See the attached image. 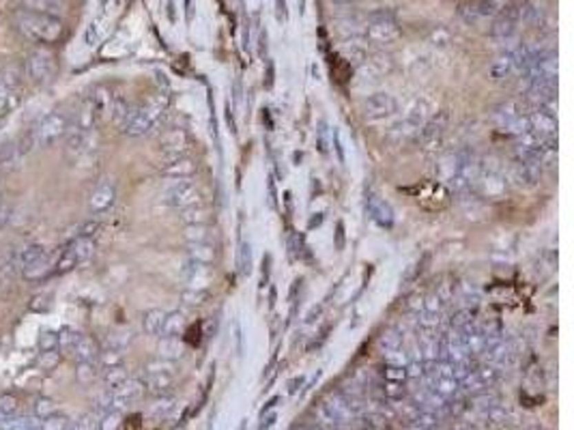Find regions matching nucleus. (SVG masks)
Listing matches in <instances>:
<instances>
[{
	"label": "nucleus",
	"instance_id": "1",
	"mask_svg": "<svg viewBox=\"0 0 574 430\" xmlns=\"http://www.w3.org/2000/svg\"><path fill=\"white\" fill-rule=\"evenodd\" d=\"M13 22H15L17 30L26 34L30 41L54 43V41H59V37L63 34V22L59 17L34 13L28 9H17L13 13Z\"/></svg>",
	"mask_w": 574,
	"mask_h": 430
},
{
	"label": "nucleus",
	"instance_id": "2",
	"mask_svg": "<svg viewBox=\"0 0 574 430\" xmlns=\"http://www.w3.org/2000/svg\"><path fill=\"white\" fill-rule=\"evenodd\" d=\"M95 254V241L93 237H76V239H71L65 249L61 252L59 260L52 265V276H63V274H69V272H74V269L78 267V263H86L88 258H91Z\"/></svg>",
	"mask_w": 574,
	"mask_h": 430
},
{
	"label": "nucleus",
	"instance_id": "3",
	"mask_svg": "<svg viewBox=\"0 0 574 430\" xmlns=\"http://www.w3.org/2000/svg\"><path fill=\"white\" fill-rule=\"evenodd\" d=\"M164 203L172 209H189L196 205H203V192L192 178H174L164 192Z\"/></svg>",
	"mask_w": 574,
	"mask_h": 430
},
{
	"label": "nucleus",
	"instance_id": "4",
	"mask_svg": "<svg viewBox=\"0 0 574 430\" xmlns=\"http://www.w3.org/2000/svg\"><path fill=\"white\" fill-rule=\"evenodd\" d=\"M400 37V26L391 13H372L366 26V39L374 45H389Z\"/></svg>",
	"mask_w": 574,
	"mask_h": 430
},
{
	"label": "nucleus",
	"instance_id": "5",
	"mask_svg": "<svg viewBox=\"0 0 574 430\" xmlns=\"http://www.w3.org/2000/svg\"><path fill=\"white\" fill-rule=\"evenodd\" d=\"M34 132V140H37L39 147H52L54 142H59L67 132H69V119L65 112H48L37 125L32 127Z\"/></svg>",
	"mask_w": 574,
	"mask_h": 430
},
{
	"label": "nucleus",
	"instance_id": "6",
	"mask_svg": "<svg viewBox=\"0 0 574 430\" xmlns=\"http://www.w3.org/2000/svg\"><path fill=\"white\" fill-rule=\"evenodd\" d=\"M495 123L499 130H504L512 136H521L523 132L529 130V121L527 114L523 112V105L518 101H506L495 108Z\"/></svg>",
	"mask_w": 574,
	"mask_h": 430
},
{
	"label": "nucleus",
	"instance_id": "7",
	"mask_svg": "<svg viewBox=\"0 0 574 430\" xmlns=\"http://www.w3.org/2000/svg\"><path fill=\"white\" fill-rule=\"evenodd\" d=\"M145 389H149L155 396H164L166 391L174 385V364L168 360H157L147 366V379Z\"/></svg>",
	"mask_w": 574,
	"mask_h": 430
},
{
	"label": "nucleus",
	"instance_id": "8",
	"mask_svg": "<svg viewBox=\"0 0 574 430\" xmlns=\"http://www.w3.org/2000/svg\"><path fill=\"white\" fill-rule=\"evenodd\" d=\"M24 74L32 84H45L54 74V59L45 50H34L24 63Z\"/></svg>",
	"mask_w": 574,
	"mask_h": 430
},
{
	"label": "nucleus",
	"instance_id": "9",
	"mask_svg": "<svg viewBox=\"0 0 574 430\" xmlns=\"http://www.w3.org/2000/svg\"><path fill=\"white\" fill-rule=\"evenodd\" d=\"M189 145H192V142H189L187 132L185 130H178V127L164 132V134L159 136V140H157L159 153L164 155V157H168V159L183 157L189 151Z\"/></svg>",
	"mask_w": 574,
	"mask_h": 430
},
{
	"label": "nucleus",
	"instance_id": "10",
	"mask_svg": "<svg viewBox=\"0 0 574 430\" xmlns=\"http://www.w3.org/2000/svg\"><path fill=\"white\" fill-rule=\"evenodd\" d=\"M398 110V101L389 93H372L364 99V114L368 119H385Z\"/></svg>",
	"mask_w": 574,
	"mask_h": 430
},
{
	"label": "nucleus",
	"instance_id": "11",
	"mask_svg": "<svg viewBox=\"0 0 574 430\" xmlns=\"http://www.w3.org/2000/svg\"><path fill=\"white\" fill-rule=\"evenodd\" d=\"M527 121H529V130L537 138L542 140L557 138V119H555V114L542 110V108H533V112L527 114Z\"/></svg>",
	"mask_w": 574,
	"mask_h": 430
},
{
	"label": "nucleus",
	"instance_id": "12",
	"mask_svg": "<svg viewBox=\"0 0 574 430\" xmlns=\"http://www.w3.org/2000/svg\"><path fill=\"white\" fill-rule=\"evenodd\" d=\"M114 201H116V187H114L112 181H107L105 178L103 183H99L93 190L91 198H88V207H91L93 213H103L114 205Z\"/></svg>",
	"mask_w": 574,
	"mask_h": 430
},
{
	"label": "nucleus",
	"instance_id": "13",
	"mask_svg": "<svg viewBox=\"0 0 574 430\" xmlns=\"http://www.w3.org/2000/svg\"><path fill=\"white\" fill-rule=\"evenodd\" d=\"M181 278L189 284V289L205 291V286L211 282V272H209L207 265H201V263L187 258V263L181 269Z\"/></svg>",
	"mask_w": 574,
	"mask_h": 430
},
{
	"label": "nucleus",
	"instance_id": "14",
	"mask_svg": "<svg viewBox=\"0 0 574 430\" xmlns=\"http://www.w3.org/2000/svg\"><path fill=\"white\" fill-rule=\"evenodd\" d=\"M196 172H198V164L187 159L185 155L176 157V159H168V164L161 166V174L168 178H192Z\"/></svg>",
	"mask_w": 574,
	"mask_h": 430
},
{
	"label": "nucleus",
	"instance_id": "15",
	"mask_svg": "<svg viewBox=\"0 0 574 430\" xmlns=\"http://www.w3.org/2000/svg\"><path fill=\"white\" fill-rule=\"evenodd\" d=\"M516 28H518V13L514 9H508L495 20V24L491 26V34L495 39L506 41V39L514 37Z\"/></svg>",
	"mask_w": 574,
	"mask_h": 430
},
{
	"label": "nucleus",
	"instance_id": "16",
	"mask_svg": "<svg viewBox=\"0 0 574 430\" xmlns=\"http://www.w3.org/2000/svg\"><path fill=\"white\" fill-rule=\"evenodd\" d=\"M516 74V59H514V52H504L499 54V57L491 63L489 67V76L495 82H504L508 78H512Z\"/></svg>",
	"mask_w": 574,
	"mask_h": 430
},
{
	"label": "nucleus",
	"instance_id": "17",
	"mask_svg": "<svg viewBox=\"0 0 574 430\" xmlns=\"http://www.w3.org/2000/svg\"><path fill=\"white\" fill-rule=\"evenodd\" d=\"M99 353H101V349L91 336H80L74 351H71V355H74L78 362H97Z\"/></svg>",
	"mask_w": 574,
	"mask_h": 430
},
{
	"label": "nucleus",
	"instance_id": "18",
	"mask_svg": "<svg viewBox=\"0 0 574 430\" xmlns=\"http://www.w3.org/2000/svg\"><path fill=\"white\" fill-rule=\"evenodd\" d=\"M22 7L34 13H43V15H52V17H59L65 13V5L63 0H22Z\"/></svg>",
	"mask_w": 574,
	"mask_h": 430
},
{
	"label": "nucleus",
	"instance_id": "19",
	"mask_svg": "<svg viewBox=\"0 0 574 430\" xmlns=\"http://www.w3.org/2000/svg\"><path fill=\"white\" fill-rule=\"evenodd\" d=\"M368 211L372 215V220L379 226L391 228V224H393V211H391V207L387 203L379 201L376 196H370V198H368Z\"/></svg>",
	"mask_w": 574,
	"mask_h": 430
},
{
	"label": "nucleus",
	"instance_id": "20",
	"mask_svg": "<svg viewBox=\"0 0 574 430\" xmlns=\"http://www.w3.org/2000/svg\"><path fill=\"white\" fill-rule=\"evenodd\" d=\"M445 127H447V114H441L439 119L426 123L424 127L420 130V140L424 142V145H435V142L441 140Z\"/></svg>",
	"mask_w": 574,
	"mask_h": 430
},
{
	"label": "nucleus",
	"instance_id": "21",
	"mask_svg": "<svg viewBox=\"0 0 574 430\" xmlns=\"http://www.w3.org/2000/svg\"><path fill=\"white\" fill-rule=\"evenodd\" d=\"M132 112H134L132 103H130L127 99H125V97H119V95H114V99H112V105H110V119H112V123L116 125L119 130H123V127H125V123L130 121Z\"/></svg>",
	"mask_w": 574,
	"mask_h": 430
},
{
	"label": "nucleus",
	"instance_id": "22",
	"mask_svg": "<svg viewBox=\"0 0 574 430\" xmlns=\"http://www.w3.org/2000/svg\"><path fill=\"white\" fill-rule=\"evenodd\" d=\"M185 329V314L183 312H166V318H164V325H161V338H176V336H181Z\"/></svg>",
	"mask_w": 574,
	"mask_h": 430
},
{
	"label": "nucleus",
	"instance_id": "23",
	"mask_svg": "<svg viewBox=\"0 0 574 430\" xmlns=\"http://www.w3.org/2000/svg\"><path fill=\"white\" fill-rule=\"evenodd\" d=\"M112 99H114V95H112L110 88H107V86H97V88H93V95H91V99H88V103H91L95 114L101 116L103 112H110Z\"/></svg>",
	"mask_w": 574,
	"mask_h": 430
},
{
	"label": "nucleus",
	"instance_id": "24",
	"mask_svg": "<svg viewBox=\"0 0 574 430\" xmlns=\"http://www.w3.org/2000/svg\"><path fill=\"white\" fill-rule=\"evenodd\" d=\"M0 430H41V420L34 416L26 418H0Z\"/></svg>",
	"mask_w": 574,
	"mask_h": 430
},
{
	"label": "nucleus",
	"instance_id": "25",
	"mask_svg": "<svg viewBox=\"0 0 574 430\" xmlns=\"http://www.w3.org/2000/svg\"><path fill=\"white\" fill-rule=\"evenodd\" d=\"M164 318H166L164 310L153 308V310L145 312V316H142V329H145L149 336H159L161 334V325H164Z\"/></svg>",
	"mask_w": 574,
	"mask_h": 430
},
{
	"label": "nucleus",
	"instance_id": "26",
	"mask_svg": "<svg viewBox=\"0 0 574 430\" xmlns=\"http://www.w3.org/2000/svg\"><path fill=\"white\" fill-rule=\"evenodd\" d=\"M50 274H52V263H50V256H48V254H45L43 258L34 260V263H30L28 267L22 269V276H24L26 280H43V278L50 276Z\"/></svg>",
	"mask_w": 574,
	"mask_h": 430
},
{
	"label": "nucleus",
	"instance_id": "27",
	"mask_svg": "<svg viewBox=\"0 0 574 430\" xmlns=\"http://www.w3.org/2000/svg\"><path fill=\"white\" fill-rule=\"evenodd\" d=\"M101 379H103V383H105L107 387L114 389V387H119L123 381H127L130 374H127V370H125L123 364H116V366L103 368V370H101Z\"/></svg>",
	"mask_w": 574,
	"mask_h": 430
},
{
	"label": "nucleus",
	"instance_id": "28",
	"mask_svg": "<svg viewBox=\"0 0 574 430\" xmlns=\"http://www.w3.org/2000/svg\"><path fill=\"white\" fill-rule=\"evenodd\" d=\"M189 258L201 265H211L215 260V249L211 243H189Z\"/></svg>",
	"mask_w": 574,
	"mask_h": 430
},
{
	"label": "nucleus",
	"instance_id": "29",
	"mask_svg": "<svg viewBox=\"0 0 574 430\" xmlns=\"http://www.w3.org/2000/svg\"><path fill=\"white\" fill-rule=\"evenodd\" d=\"M185 239L189 243H211L213 230L207 224H189L185 228Z\"/></svg>",
	"mask_w": 574,
	"mask_h": 430
},
{
	"label": "nucleus",
	"instance_id": "30",
	"mask_svg": "<svg viewBox=\"0 0 574 430\" xmlns=\"http://www.w3.org/2000/svg\"><path fill=\"white\" fill-rule=\"evenodd\" d=\"M0 80H3V84L9 88L11 93H17L20 91V86H22V71L17 69V67H5L3 71H0Z\"/></svg>",
	"mask_w": 574,
	"mask_h": 430
},
{
	"label": "nucleus",
	"instance_id": "31",
	"mask_svg": "<svg viewBox=\"0 0 574 430\" xmlns=\"http://www.w3.org/2000/svg\"><path fill=\"white\" fill-rule=\"evenodd\" d=\"M45 254H48V249H45L43 245H39V243H34V245L24 247L22 252L17 254V260H20V269L28 267V265H30V263H34V260L43 258Z\"/></svg>",
	"mask_w": 574,
	"mask_h": 430
},
{
	"label": "nucleus",
	"instance_id": "32",
	"mask_svg": "<svg viewBox=\"0 0 574 430\" xmlns=\"http://www.w3.org/2000/svg\"><path fill=\"white\" fill-rule=\"evenodd\" d=\"M181 351H183V347H181V342H178L176 338H164V340L159 342V355H161V360L172 362V360H176V357H181Z\"/></svg>",
	"mask_w": 574,
	"mask_h": 430
},
{
	"label": "nucleus",
	"instance_id": "33",
	"mask_svg": "<svg viewBox=\"0 0 574 430\" xmlns=\"http://www.w3.org/2000/svg\"><path fill=\"white\" fill-rule=\"evenodd\" d=\"M80 336H82L80 331L71 329V327L61 329V331H59V351L71 355V351H74V347H76V342L80 340Z\"/></svg>",
	"mask_w": 574,
	"mask_h": 430
},
{
	"label": "nucleus",
	"instance_id": "34",
	"mask_svg": "<svg viewBox=\"0 0 574 430\" xmlns=\"http://www.w3.org/2000/svg\"><path fill=\"white\" fill-rule=\"evenodd\" d=\"M207 220H209V213L203 209V205L183 209V213H181V222H185L187 226L189 224H207Z\"/></svg>",
	"mask_w": 574,
	"mask_h": 430
},
{
	"label": "nucleus",
	"instance_id": "35",
	"mask_svg": "<svg viewBox=\"0 0 574 430\" xmlns=\"http://www.w3.org/2000/svg\"><path fill=\"white\" fill-rule=\"evenodd\" d=\"M97 362H78V370H76V376H78V381L82 385L86 383H93L97 379Z\"/></svg>",
	"mask_w": 574,
	"mask_h": 430
},
{
	"label": "nucleus",
	"instance_id": "36",
	"mask_svg": "<svg viewBox=\"0 0 574 430\" xmlns=\"http://www.w3.org/2000/svg\"><path fill=\"white\" fill-rule=\"evenodd\" d=\"M443 306H445V301L439 297V293H430L424 297V310L422 314L426 316H439L443 312Z\"/></svg>",
	"mask_w": 574,
	"mask_h": 430
},
{
	"label": "nucleus",
	"instance_id": "37",
	"mask_svg": "<svg viewBox=\"0 0 574 430\" xmlns=\"http://www.w3.org/2000/svg\"><path fill=\"white\" fill-rule=\"evenodd\" d=\"M17 409H20V400H17V396H13V393H9V391L0 393V416L11 418V416L17 413Z\"/></svg>",
	"mask_w": 574,
	"mask_h": 430
},
{
	"label": "nucleus",
	"instance_id": "38",
	"mask_svg": "<svg viewBox=\"0 0 574 430\" xmlns=\"http://www.w3.org/2000/svg\"><path fill=\"white\" fill-rule=\"evenodd\" d=\"M181 299H183V303H185L187 308H201V306H205V303H207L209 293L201 291V289H189V291H185L181 295Z\"/></svg>",
	"mask_w": 574,
	"mask_h": 430
},
{
	"label": "nucleus",
	"instance_id": "39",
	"mask_svg": "<svg viewBox=\"0 0 574 430\" xmlns=\"http://www.w3.org/2000/svg\"><path fill=\"white\" fill-rule=\"evenodd\" d=\"M57 405H54V400L52 398H37L32 402V413H34V418H39V420H45V418H50L52 413H57Z\"/></svg>",
	"mask_w": 574,
	"mask_h": 430
},
{
	"label": "nucleus",
	"instance_id": "40",
	"mask_svg": "<svg viewBox=\"0 0 574 430\" xmlns=\"http://www.w3.org/2000/svg\"><path fill=\"white\" fill-rule=\"evenodd\" d=\"M17 101H20V95L11 93L9 88L3 84V80H0V114L7 112V110H11V108H15Z\"/></svg>",
	"mask_w": 574,
	"mask_h": 430
},
{
	"label": "nucleus",
	"instance_id": "41",
	"mask_svg": "<svg viewBox=\"0 0 574 430\" xmlns=\"http://www.w3.org/2000/svg\"><path fill=\"white\" fill-rule=\"evenodd\" d=\"M69 418L63 413H52L50 418L41 420V430H67Z\"/></svg>",
	"mask_w": 574,
	"mask_h": 430
},
{
	"label": "nucleus",
	"instance_id": "42",
	"mask_svg": "<svg viewBox=\"0 0 574 430\" xmlns=\"http://www.w3.org/2000/svg\"><path fill=\"white\" fill-rule=\"evenodd\" d=\"M249 272H252V247H249V243H241V249H239V274L241 276H249Z\"/></svg>",
	"mask_w": 574,
	"mask_h": 430
},
{
	"label": "nucleus",
	"instance_id": "43",
	"mask_svg": "<svg viewBox=\"0 0 574 430\" xmlns=\"http://www.w3.org/2000/svg\"><path fill=\"white\" fill-rule=\"evenodd\" d=\"M39 349H41V353H45V351H59V334L57 331H50V329L41 331V336H39Z\"/></svg>",
	"mask_w": 574,
	"mask_h": 430
},
{
	"label": "nucleus",
	"instance_id": "44",
	"mask_svg": "<svg viewBox=\"0 0 574 430\" xmlns=\"http://www.w3.org/2000/svg\"><path fill=\"white\" fill-rule=\"evenodd\" d=\"M67 430H99V418L93 416V413H88V416L80 418L76 424H69Z\"/></svg>",
	"mask_w": 574,
	"mask_h": 430
},
{
	"label": "nucleus",
	"instance_id": "45",
	"mask_svg": "<svg viewBox=\"0 0 574 430\" xmlns=\"http://www.w3.org/2000/svg\"><path fill=\"white\" fill-rule=\"evenodd\" d=\"M121 426V411H107L99 420V430H119Z\"/></svg>",
	"mask_w": 574,
	"mask_h": 430
},
{
	"label": "nucleus",
	"instance_id": "46",
	"mask_svg": "<svg viewBox=\"0 0 574 430\" xmlns=\"http://www.w3.org/2000/svg\"><path fill=\"white\" fill-rule=\"evenodd\" d=\"M383 393L389 400H400L404 396V385L400 381H385L383 385Z\"/></svg>",
	"mask_w": 574,
	"mask_h": 430
},
{
	"label": "nucleus",
	"instance_id": "47",
	"mask_svg": "<svg viewBox=\"0 0 574 430\" xmlns=\"http://www.w3.org/2000/svg\"><path fill=\"white\" fill-rule=\"evenodd\" d=\"M59 362H61V353L59 351H45V353H41V357H39V368H43V370H52V368H57L59 366Z\"/></svg>",
	"mask_w": 574,
	"mask_h": 430
},
{
	"label": "nucleus",
	"instance_id": "48",
	"mask_svg": "<svg viewBox=\"0 0 574 430\" xmlns=\"http://www.w3.org/2000/svg\"><path fill=\"white\" fill-rule=\"evenodd\" d=\"M407 379V366H393L387 364L385 366V381H404Z\"/></svg>",
	"mask_w": 574,
	"mask_h": 430
},
{
	"label": "nucleus",
	"instance_id": "49",
	"mask_svg": "<svg viewBox=\"0 0 574 430\" xmlns=\"http://www.w3.org/2000/svg\"><path fill=\"white\" fill-rule=\"evenodd\" d=\"M316 147H318V151L325 155L327 153V125H325V121H320L318 123V138H316Z\"/></svg>",
	"mask_w": 574,
	"mask_h": 430
},
{
	"label": "nucleus",
	"instance_id": "50",
	"mask_svg": "<svg viewBox=\"0 0 574 430\" xmlns=\"http://www.w3.org/2000/svg\"><path fill=\"white\" fill-rule=\"evenodd\" d=\"M331 140H334V149L338 153V161L340 164H345V147H342V136H340V130L334 127V134H331Z\"/></svg>",
	"mask_w": 574,
	"mask_h": 430
},
{
	"label": "nucleus",
	"instance_id": "51",
	"mask_svg": "<svg viewBox=\"0 0 574 430\" xmlns=\"http://www.w3.org/2000/svg\"><path fill=\"white\" fill-rule=\"evenodd\" d=\"M97 39H99V22L95 20L91 26H88V30L84 32V41H86V45H95Z\"/></svg>",
	"mask_w": 574,
	"mask_h": 430
},
{
	"label": "nucleus",
	"instance_id": "52",
	"mask_svg": "<svg viewBox=\"0 0 574 430\" xmlns=\"http://www.w3.org/2000/svg\"><path fill=\"white\" fill-rule=\"evenodd\" d=\"M174 409V402L170 400V398H164L161 396V400L153 407V411L155 413H161V416H166V413H170V411Z\"/></svg>",
	"mask_w": 574,
	"mask_h": 430
},
{
	"label": "nucleus",
	"instance_id": "53",
	"mask_svg": "<svg viewBox=\"0 0 574 430\" xmlns=\"http://www.w3.org/2000/svg\"><path fill=\"white\" fill-rule=\"evenodd\" d=\"M407 310L420 316V312L424 310V297H420V295L411 297V299H409V303H407Z\"/></svg>",
	"mask_w": 574,
	"mask_h": 430
},
{
	"label": "nucleus",
	"instance_id": "54",
	"mask_svg": "<svg viewBox=\"0 0 574 430\" xmlns=\"http://www.w3.org/2000/svg\"><path fill=\"white\" fill-rule=\"evenodd\" d=\"M336 249L338 252L345 249V224L342 222H338V228H336Z\"/></svg>",
	"mask_w": 574,
	"mask_h": 430
},
{
	"label": "nucleus",
	"instance_id": "55",
	"mask_svg": "<svg viewBox=\"0 0 574 430\" xmlns=\"http://www.w3.org/2000/svg\"><path fill=\"white\" fill-rule=\"evenodd\" d=\"M269 272H271V256H265V260H263V276H260V286H265L267 284V280H269Z\"/></svg>",
	"mask_w": 574,
	"mask_h": 430
},
{
	"label": "nucleus",
	"instance_id": "56",
	"mask_svg": "<svg viewBox=\"0 0 574 430\" xmlns=\"http://www.w3.org/2000/svg\"><path fill=\"white\" fill-rule=\"evenodd\" d=\"M276 185H274V181L271 178H269V203H271V207H276Z\"/></svg>",
	"mask_w": 574,
	"mask_h": 430
},
{
	"label": "nucleus",
	"instance_id": "57",
	"mask_svg": "<svg viewBox=\"0 0 574 430\" xmlns=\"http://www.w3.org/2000/svg\"><path fill=\"white\" fill-rule=\"evenodd\" d=\"M226 119H228V125H230V130L235 132V130H237V125H235V121H232V110H230V103L226 105Z\"/></svg>",
	"mask_w": 574,
	"mask_h": 430
},
{
	"label": "nucleus",
	"instance_id": "58",
	"mask_svg": "<svg viewBox=\"0 0 574 430\" xmlns=\"http://www.w3.org/2000/svg\"><path fill=\"white\" fill-rule=\"evenodd\" d=\"M274 84V65L269 63V71H267V86Z\"/></svg>",
	"mask_w": 574,
	"mask_h": 430
},
{
	"label": "nucleus",
	"instance_id": "59",
	"mask_svg": "<svg viewBox=\"0 0 574 430\" xmlns=\"http://www.w3.org/2000/svg\"><path fill=\"white\" fill-rule=\"evenodd\" d=\"M331 3H338V5H351V3H355V0H331Z\"/></svg>",
	"mask_w": 574,
	"mask_h": 430
},
{
	"label": "nucleus",
	"instance_id": "60",
	"mask_svg": "<svg viewBox=\"0 0 574 430\" xmlns=\"http://www.w3.org/2000/svg\"><path fill=\"white\" fill-rule=\"evenodd\" d=\"M320 222H322V218H320V215H318V218H314V220L310 222V228H314V226H318Z\"/></svg>",
	"mask_w": 574,
	"mask_h": 430
},
{
	"label": "nucleus",
	"instance_id": "61",
	"mask_svg": "<svg viewBox=\"0 0 574 430\" xmlns=\"http://www.w3.org/2000/svg\"><path fill=\"white\" fill-rule=\"evenodd\" d=\"M293 430H314V428H310V426H295Z\"/></svg>",
	"mask_w": 574,
	"mask_h": 430
},
{
	"label": "nucleus",
	"instance_id": "62",
	"mask_svg": "<svg viewBox=\"0 0 574 430\" xmlns=\"http://www.w3.org/2000/svg\"><path fill=\"white\" fill-rule=\"evenodd\" d=\"M99 5H101V9H103V7L107 5V0H99Z\"/></svg>",
	"mask_w": 574,
	"mask_h": 430
},
{
	"label": "nucleus",
	"instance_id": "63",
	"mask_svg": "<svg viewBox=\"0 0 574 430\" xmlns=\"http://www.w3.org/2000/svg\"><path fill=\"white\" fill-rule=\"evenodd\" d=\"M0 205H3V187H0Z\"/></svg>",
	"mask_w": 574,
	"mask_h": 430
}]
</instances>
